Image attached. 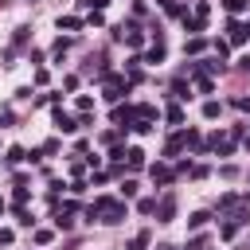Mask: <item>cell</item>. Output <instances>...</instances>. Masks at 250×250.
<instances>
[{
    "label": "cell",
    "mask_w": 250,
    "mask_h": 250,
    "mask_svg": "<svg viewBox=\"0 0 250 250\" xmlns=\"http://www.w3.org/2000/svg\"><path fill=\"white\" fill-rule=\"evenodd\" d=\"M145 246H148V234H137V238L129 242V250H145Z\"/></svg>",
    "instance_id": "obj_2"
},
{
    "label": "cell",
    "mask_w": 250,
    "mask_h": 250,
    "mask_svg": "<svg viewBox=\"0 0 250 250\" xmlns=\"http://www.w3.org/2000/svg\"><path fill=\"white\" fill-rule=\"evenodd\" d=\"M90 219H102V223H121V219H125V207H121L117 199H98V203L90 207Z\"/></svg>",
    "instance_id": "obj_1"
},
{
    "label": "cell",
    "mask_w": 250,
    "mask_h": 250,
    "mask_svg": "<svg viewBox=\"0 0 250 250\" xmlns=\"http://www.w3.org/2000/svg\"><path fill=\"white\" fill-rule=\"evenodd\" d=\"M160 250H172V246H160Z\"/></svg>",
    "instance_id": "obj_3"
}]
</instances>
